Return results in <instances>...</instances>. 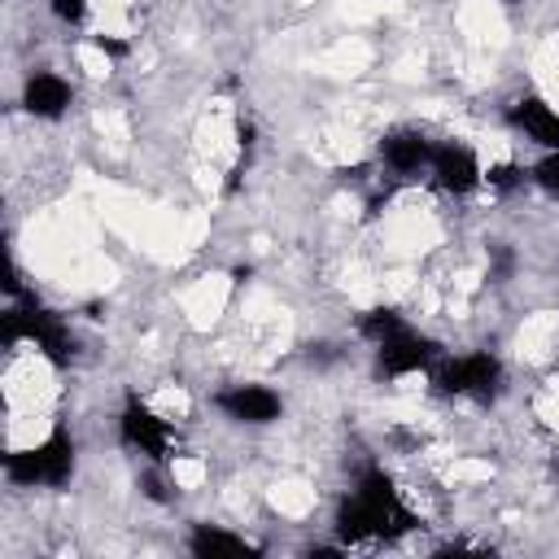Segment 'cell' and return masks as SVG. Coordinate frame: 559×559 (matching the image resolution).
Listing matches in <instances>:
<instances>
[{"label": "cell", "instance_id": "obj_5", "mask_svg": "<svg viewBox=\"0 0 559 559\" xmlns=\"http://www.w3.org/2000/svg\"><path fill=\"white\" fill-rule=\"evenodd\" d=\"M437 358H441L437 341H428V336H419V332H411V328H402V332H393V336H384V341L376 345V367H380V376L428 371Z\"/></svg>", "mask_w": 559, "mask_h": 559}, {"label": "cell", "instance_id": "obj_11", "mask_svg": "<svg viewBox=\"0 0 559 559\" xmlns=\"http://www.w3.org/2000/svg\"><path fill=\"white\" fill-rule=\"evenodd\" d=\"M70 100H74L70 83H66L61 74H52V70L31 74L26 87H22V105H26V114H35V118H61V114L70 109Z\"/></svg>", "mask_w": 559, "mask_h": 559}, {"label": "cell", "instance_id": "obj_8", "mask_svg": "<svg viewBox=\"0 0 559 559\" xmlns=\"http://www.w3.org/2000/svg\"><path fill=\"white\" fill-rule=\"evenodd\" d=\"M214 406L236 424H271L280 415V397L262 384H231L214 397Z\"/></svg>", "mask_w": 559, "mask_h": 559}, {"label": "cell", "instance_id": "obj_1", "mask_svg": "<svg viewBox=\"0 0 559 559\" xmlns=\"http://www.w3.org/2000/svg\"><path fill=\"white\" fill-rule=\"evenodd\" d=\"M415 524L419 520L397 498V489H393V480L384 472H367L358 480V489L336 511V533L345 542H393V537L411 533Z\"/></svg>", "mask_w": 559, "mask_h": 559}, {"label": "cell", "instance_id": "obj_15", "mask_svg": "<svg viewBox=\"0 0 559 559\" xmlns=\"http://www.w3.org/2000/svg\"><path fill=\"white\" fill-rule=\"evenodd\" d=\"M485 179H489V188H498V192H511L515 183H524V170L502 162V166H489V170H485Z\"/></svg>", "mask_w": 559, "mask_h": 559}, {"label": "cell", "instance_id": "obj_14", "mask_svg": "<svg viewBox=\"0 0 559 559\" xmlns=\"http://www.w3.org/2000/svg\"><path fill=\"white\" fill-rule=\"evenodd\" d=\"M533 183L542 188V192H550V197H559V148H550L537 166H533Z\"/></svg>", "mask_w": 559, "mask_h": 559}, {"label": "cell", "instance_id": "obj_13", "mask_svg": "<svg viewBox=\"0 0 559 559\" xmlns=\"http://www.w3.org/2000/svg\"><path fill=\"white\" fill-rule=\"evenodd\" d=\"M358 328H362V336H371V341L380 345L384 336L402 332L406 323H402V314H397V310H389V306H376V310H367V314L358 319Z\"/></svg>", "mask_w": 559, "mask_h": 559}, {"label": "cell", "instance_id": "obj_10", "mask_svg": "<svg viewBox=\"0 0 559 559\" xmlns=\"http://www.w3.org/2000/svg\"><path fill=\"white\" fill-rule=\"evenodd\" d=\"M507 122H511L515 131H524L533 144H542V148H559V114H555L546 100H537V96H520V100L507 109Z\"/></svg>", "mask_w": 559, "mask_h": 559}, {"label": "cell", "instance_id": "obj_9", "mask_svg": "<svg viewBox=\"0 0 559 559\" xmlns=\"http://www.w3.org/2000/svg\"><path fill=\"white\" fill-rule=\"evenodd\" d=\"M432 140L424 131H411V127H397L380 140V162L393 170V175H415L424 166H432Z\"/></svg>", "mask_w": 559, "mask_h": 559}, {"label": "cell", "instance_id": "obj_12", "mask_svg": "<svg viewBox=\"0 0 559 559\" xmlns=\"http://www.w3.org/2000/svg\"><path fill=\"white\" fill-rule=\"evenodd\" d=\"M188 546H192V555H201V559H218V555H253V546H249L245 537L223 533V528H210V524H197L192 537H188Z\"/></svg>", "mask_w": 559, "mask_h": 559}, {"label": "cell", "instance_id": "obj_3", "mask_svg": "<svg viewBox=\"0 0 559 559\" xmlns=\"http://www.w3.org/2000/svg\"><path fill=\"white\" fill-rule=\"evenodd\" d=\"M432 384L437 393L445 397H476V402H489L502 384V362L485 349L476 354H459V358H437L432 367Z\"/></svg>", "mask_w": 559, "mask_h": 559}, {"label": "cell", "instance_id": "obj_16", "mask_svg": "<svg viewBox=\"0 0 559 559\" xmlns=\"http://www.w3.org/2000/svg\"><path fill=\"white\" fill-rule=\"evenodd\" d=\"M48 9H52L61 22H83V13H87V0H48Z\"/></svg>", "mask_w": 559, "mask_h": 559}, {"label": "cell", "instance_id": "obj_2", "mask_svg": "<svg viewBox=\"0 0 559 559\" xmlns=\"http://www.w3.org/2000/svg\"><path fill=\"white\" fill-rule=\"evenodd\" d=\"M0 336H4V345H17V341H31L48 362H70V354H74V336H70V328L52 314V310H44V306H9L4 310V328H0Z\"/></svg>", "mask_w": 559, "mask_h": 559}, {"label": "cell", "instance_id": "obj_7", "mask_svg": "<svg viewBox=\"0 0 559 559\" xmlns=\"http://www.w3.org/2000/svg\"><path fill=\"white\" fill-rule=\"evenodd\" d=\"M428 170H432L437 188H445V192H454V197L472 192V188L485 179V170H480L476 153H472L467 144H459V140L437 144V148H432V166H428Z\"/></svg>", "mask_w": 559, "mask_h": 559}, {"label": "cell", "instance_id": "obj_4", "mask_svg": "<svg viewBox=\"0 0 559 559\" xmlns=\"http://www.w3.org/2000/svg\"><path fill=\"white\" fill-rule=\"evenodd\" d=\"M4 472L13 485H66L74 472V441L66 428H57L48 441L31 450H13L4 459Z\"/></svg>", "mask_w": 559, "mask_h": 559}, {"label": "cell", "instance_id": "obj_6", "mask_svg": "<svg viewBox=\"0 0 559 559\" xmlns=\"http://www.w3.org/2000/svg\"><path fill=\"white\" fill-rule=\"evenodd\" d=\"M118 428H122V441H127L131 450H140V454L153 459V463H166V454H170V424H166L162 415H153L140 397H127Z\"/></svg>", "mask_w": 559, "mask_h": 559}]
</instances>
